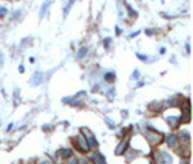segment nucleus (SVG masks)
Wrapping results in <instances>:
<instances>
[{"mask_svg": "<svg viewBox=\"0 0 193 164\" xmlns=\"http://www.w3.org/2000/svg\"><path fill=\"white\" fill-rule=\"evenodd\" d=\"M81 132H83V134L86 135V139H87L86 142H87L89 148H90V147H91V148H96V147H98V145H99V142H98V141H96V138H94V136H93V135H91L90 132L87 134V131H86V129H83Z\"/></svg>", "mask_w": 193, "mask_h": 164, "instance_id": "nucleus-1", "label": "nucleus"}, {"mask_svg": "<svg viewBox=\"0 0 193 164\" xmlns=\"http://www.w3.org/2000/svg\"><path fill=\"white\" fill-rule=\"evenodd\" d=\"M42 79H44L42 71H35V73L32 74V77L29 79V83H31L32 86H38L39 83H42Z\"/></svg>", "mask_w": 193, "mask_h": 164, "instance_id": "nucleus-2", "label": "nucleus"}, {"mask_svg": "<svg viewBox=\"0 0 193 164\" xmlns=\"http://www.w3.org/2000/svg\"><path fill=\"white\" fill-rule=\"evenodd\" d=\"M158 160H160V164H171L173 163V158L168 152L166 151H160L158 152Z\"/></svg>", "mask_w": 193, "mask_h": 164, "instance_id": "nucleus-3", "label": "nucleus"}, {"mask_svg": "<svg viewBox=\"0 0 193 164\" xmlns=\"http://www.w3.org/2000/svg\"><path fill=\"white\" fill-rule=\"evenodd\" d=\"M90 160H91L94 164H106V160H105V157H103L100 152L91 154V155H90Z\"/></svg>", "mask_w": 193, "mask_h": 164, "instance_id": "nucleus-4", "label": "nucleus"}, {"mask_svg": "<svg viewBox=\"0 0 193 164\" xmlns=\"http://www.w3.org/2000/svg\"><path fill=\"white\" fill-rule=\"evenodd\" d=\"M76 145H77L81 151H87V150H89V145H87L86 139L83 138V135H78V136L76 138Z\"/></svg>", "mask_w": 193, "mask_h": 164, "instance_id": "nucleus-5", "label": "nucleus"}, {"mask_svg": "<svg viewBox=\"0 0 193 164\" xmlns=\"http://www.w3.org/2000/svg\"><path fill=\"white\" fill-rule=\"evenodd\" d=\"M128 141H129V139L126 138V139H124V141L119 144V147L116 148V154H118V155H121V154H122V152L126 150V147H128Z\"/></svg>", "mask_w": 193, "mask_h": 164, "instance_id": "nucleus-6", "label": "nucleus"}, {"mask_svg": "<svg viewBox=\"0 0 193 164\" xmlns=\"http://www.w3.org/2000/svg\"><path fill=\"white\" fill-rule=\"evenodd\" d=\"M60 155H61L63 158H70V157L73 155V150H70V148H67V150H61V151H60Z\"/></svg>", "mask_w": 193, "mask_h": 164, "instance_id": "nucleus-7", "label": "nucleus"}, {"mask_svg": "<svg viewBox=\"0 0 193 164\" xmlns=\"http://www.w3.org/2000/svg\"><path fill=\"white\" fill-rule=\"evenodd\" d=\"M51 6V2H49V0H47V2L42 5V8H41V13H39V16L42 18V16H45V12L48 10V8Z\"/></svg>", "mask_w": 193, "mask_h": 164, "instance_id": "nucleus-8", "label": "nucleus"}, {"mask_svg": "<svg viewBox=\"0 0 193 164\" xmlns=\"http://www.w3.org/2000/svg\"><path fill=\"white\" fill-rule=\"evenodd\" d=\"M167 144H168L170 147H174V145H176V135H174V134H170V135L167 136Z\"/></svg>", "mask_w": 193, "mask_h": 164, "instance_id": "nucleus-9", "label": "nucleus"}, {"mask_svg": "<svg viewBox=\"0 0 193 164\" xmlns=\"http://www.w3.org/2000/svg\"><path fill=\"white\" fill-rule=\"evenodd\" d=\"M74 2H76V0H68V3H67V6L64 8V18L68 15V12H70V9L73 8V5H74Z\"/></svg>", "mask_w": 193, "mask_h": 164, "instance_id": "nucleus-10", "label": "nucleus"}, {"mask_svg": "<svg viewBox=\"0 0 193 164\" xmlns=\"http://www.w3.org/2000/svg\"><path fill=\"white\" fill-rule=\"evenodd\" d=\"M86 52H87V47H81L80 51L77 52V58H83L86 55Z\"/></svg>", "mask_w": 193, "mask_h": 164, "instance_id": "nucleus-11", "label": "nucleus"}, {"mask_svg": "<svg viewBox=\"0 0 193 164\" xmlns=\"http://www.w3.org/2000/svg\"><path fill=\"white\" fill-rule=\"evenodd\" d=\"M167 121H168V123H170L173 128H174V126H177V122H179V119H177V118H174V116H171V118H170V116H168V118H167Z\"/></svg>", "mask_w": 193, "mask_h": 164, "instance_id": "nucleus-12", "label": "nucleus"}, {"mask_svg": "<svg viewBox=\"0 0 193 164\" xmlns=\"http://www.w3.org/2000/svg\"><path fill=\"white\" fill-rule=\"evenodd\" d=\"M83 94H84V92H80V93H77V94L74 96V99H77V97H80V96H83ZM63 102H64V103H65V102H67V103H71L73 99H68V97H67V99H63Z\"/></svg>", "mask_w": 193, "mask_h": 164, "instance_id": "nucleus-13", "label": "nucleus"}, {"mask_svg": "<svg viewBox=\"0 0 193 164\" xmlns=\"http://www.w3.org/2000/svg\"><path fill=\"white\" fill-rule=\"evenodd\" d=\"M126 9H128V12H129V15H131V16H137V13L134 12V9H132L129 5H126Z\"/></svg>", "mask_w": 193, "mask_h": 164, "instance_id": "nucleus-14", "label": "nucleus"}, {"mask_svg": "<svg viewBox=\"0 0 193 164\" xmlns=\"http://www.w3.org/2000/svg\"><path fill=\"white\" fill-rule=\"evenodd\" d=\"M181 135H183V138H184L186 141H189V132H187V131H183Z\"/></svg>", "mask_w": 193, "mask_h": 164, "instance_id": "nucleus-15", "label": "nucleus"}, {"mask_svg": "<svg viewBox=\"0 0 193 164\" xmlns=\"http://www.w3.org/2000/svg\"><path fill=\"white\" fill-rule=\"evenodd\" d=\"M38 164H52V161H49V160H47V158H45V160H41Z\"/></svg>", "mask_w": 193, "mask_h": 164, "instance_id": "nucleus-16", "label": "nucleus"}, {"mask_svg": "<svg viewBox=\"0 0 193 164\" xmlns=\"http://www.w3.org/2000/svg\"><path fill=\"white\" fill-rule=\"evenodd\" d=\"M21 13H22L21 10H16V12H15V15H13V19H18V18H21Z\"/></svg>", "mask_w": 193, "mask_h": 164, "instance_id": "nucleus-17", "label": "nucleus"}, {"mask_svg": "<svg viewBox=\"0 0 193 164\" xmlns=\"http://www.w3.org/2000/svg\"><path fill=\"white\" fill-rule=\"evenodd\" d=\"M6 12H8V10H6L5 8H0V16H5V15H6Z\"/></svg>", "mask_w": 193, "mask_h": 164, "instance_id": "nucleus-18", "label": "nucleus"}, {"mask_svg": "<svg viewBox=\"0 0 193 164\" xmlns=\"http://www.w3.org/2000/svg\"><path fill=\"white\" fill-rule=\"evenodd\" d=\"M138 58H141L142 61H145V60H147V57H145V55H142V54H138Z\"/></svg>", "mask_w": 193, "mask_h": 164, "instance_id": "nucleus-19", "label": "nucleus"}, {"mask_svg": "<svg viewBox=\"0 0 193 164\" xmlns=\"http://www.w3.org/2000/svg\"><path fill=\"white\" fill-rule=\"evenodd\" d=\"M132 77H134V79H138V77H139V73H138V71L135 70V73L132 74Z\"/></svg>", "mask_w": 193, "mask_h": 164, "instance_id": "nucleus-20", "label": "nucleus"}, {"mask_svg": "<svg viewBox=\"0 0 193 164\" xmlns=\"http://www.w3.org/2000/svg\"><path fill=\"white\" fill-rule=\"evenodd\" d=\"M106 80H113V74H106Z\"/></svg>", "mask_w": 193, "mask_h": 164, "instance_id": "nucleus-21", "label": "nucleus"}, {"mask_svg": "<svg viewBox=\"0 0 193 164\" xmlns=\"http://www.w3.org/2000/svg\"><path fill=\"white\" fill-rule=\"evenodd\" d=\"M70 164H78V160H77V158H73Z\"/></svg>", "mask_w": 193, "mask_h": 164, "instance_id": "nucleus-22", "label": "nucleus"}, {"mask_svg": "<svg viewBox=\"0 0 193 164\" xmlns=\"http://www.w3.org/2000/svg\"><path fill=\"white\" fill-rule=\"evenodd\" d=\"M109 42H111V38H108V39H105V47H108V45H109Z\"/></svg>", "mask_w": 193, "mask_h": 164, "instance_id": "nucleus-23", "label": "nucleus"}, {"mask_svg": "<svg viewBox=\"0 0 193 164\" xmlns=\"http://www.w3.org/2000/svg\"><path fill=\"white\" fill-rule=\"evenodd\" d=\"M145 32H147V35H152V34H154L151 29H148V31H145Z\"/></svg>", "mask_w": 193, "mask_h": 164, "instance_id": "nucleus-24", "label": "nucleus"}]
</instances>
